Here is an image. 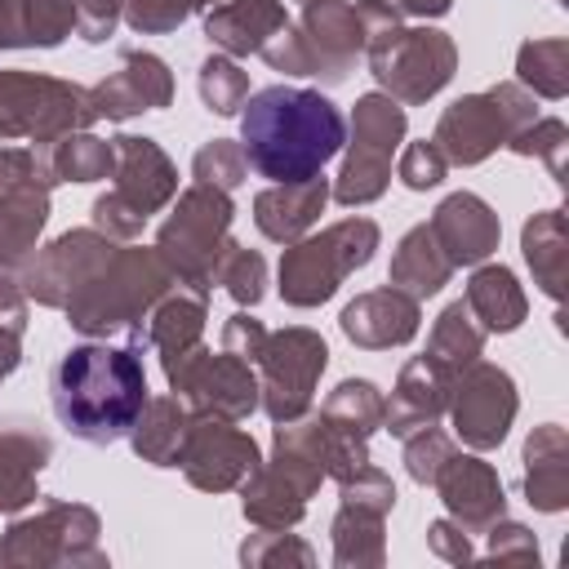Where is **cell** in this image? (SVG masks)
<instances>
[{
	"instance_id": "6da1fadb",
	"label": "cell",
	"mask_w": 569,
	"mask_h": 569,
	"mask_svg": "<svg viewBox=\"0 0 569 569\" xmlns=\"http://www.w3.org/2000/svg\"><path fill=\"white\" fill-rule=\"evenodd\" d=\"M347 142L342 111L320 89L267 84L244 98L240 111V151L253 173L271 182L316 178Z\"/></svg>"
},
{
	"instance_id": "7a4b0ae2",
	"label": "cell",
	"mask_w": 569,
	"mask_h": 569,
	"mask_svg": "<svg viewBox=\"0 0 569 569\" xmlns=\"http://www.w3.org/2000/svg\"><path fill=\"white\" fill-rule=\"evenodd\" d=\"M147 400L142 351L111 347L107 338H89L62 351L49 369L53 418L84 445H116L120 436H129Z\"/></svg>"
},
{
	"instance_id": "3957f363",
	"label": "cell",
	"mask_w": 569,
	"mask_h": 569,
	"mask_svg": "<svg viewBox=\"0 0 569 569\" xmlns=\"http://www.w3.org/2000/svg\"><path fill=\"white\" fill-rule=\"evenodd\" d=\"M173 289L169 267L156 249H138L120 240L62 302L67 325L84 338H116L124 333L133 351H147V316Z\"/></svg>"
},
{
	"instance_id": "277c9868",
	"label": "cell",
	"mask_w": 569,
	"mask_h": 569,
	"mask_svg": "<svg viewBox=\"0 0 569 569\" xmlns=\"http://www.w3.org/2000/svg\"><path fill=\"white\" fill-rule=\"evenodd\" d=\"M360 53H365V22L351 0H307L302 18L284 22L262 44L271 71L311 76L320 84H342Z\"/></svg>"
},
{
	"instance_id": "5b68a950",
	"label": "cell",
	"mask_w": 569,
	"mask_h": 569,
	"mask_svg": "<svg viewBox=\"0 0 569 569\" xmlns=\"http://www.w3.org/2000/svg\"><path fill=\"white\" fill-rule=\"evenodd\" d=\"M231 218H236L231 191H218V187H204V182H191L187 191H178V204L160 222L156 244H151L160 253V262L169 267L178 289H191V293L209 298L213 267H218V258L231 240Z\"/></svg>"
},
{
	"instance_id": "8992f818",
	"label": "cell",
	"mask_w": 569,
	"mask_h": 569,
	"mask_svg": "<svg viewBox=\"0 0 569 569\" xmlns=\"http://www.w3.org/2000/svg\"><path fill=\"white\" fill-rule=\"evenodd\" d=\"M116 187L102 191L93 200V227L111 240H138L147 218L160 213L173 196H178V169L164 156V147L156 138H138V133H116Z\"/></svg>"
},
{
	"instance_id": "52a82bcc",
	"label": "cell",
	"mask_w": 569,
	"mask_h": 569,
	"mask_svg": "<svg viewBox=\"0 0 569 569\" xmlns=\"http://www.w3.org/2000/svg\"><path fill=\"white\" fill-rule=\"evenodd\" d=\"M102 520L84 502L49 498L36 516L13 520L0 533V569H102L107 551L98 547Z\"/></svg>"
},
{
	"instance_id": "ba28073f",
	"label": "cell",
	"mask_w": 569,
	"mask_h": 569,
	"mask_svg": "<svg viewBox=\"0 0 569 569\" xmlns=\"http://www.w3.org/2000/svg\"><path fill=\"white\" fill-rule=\"evenodd\" d=\"M382 231L373 218H342L333 227H325L320 236H302L293 244H284L280 253V298L284 307H320L338 293V284L360 271L373 249H378Z\"/></svg>"
},
{
	"instance_id": "9c48e42d",
	"label": "cell",
	"mask_w": 569,
	"mask_h": 569,
	"mask_svg": "<svg viewBox=\"0 0 569 569\" xmlns=\"http://www.w3.org/2000/svg\"><path fill=\"white\" fill-rule=\"evenodd\" d=\"M538 120L533 93L516 80H498L485 93H462L458 102H449L436 120L431 142L440 147V156L449 164H480L489 160L498 147H507L525 124Z\"/></svg>"
},
{
	"instance_id": "30bf717a",
	"label": "cell",
	"mask_w": 569,
	"mask_h": 569,
	"mask_svg": "<svg viewBox=\"0 0 569 569\" xmlns=\"http://www.w3.org/2000/svg\"><path fill=\"white\" fill-rule=\"evenodd\" d=\"M405 129H409V120L396 98H387L382 89L360 93L351 107V138L342 142L347 156H342V169H338L329 196L347 209L373 204L391 182V156L405 142Z\"/></svg>"
},
{
	"instance_id": "8fae6325",
	"label": "cell",
	"mask_w": 569,
	"mask_h": 569,
	"mask_svg": "<svg viewBox=\"0 0 569 569\" xmlns=\"http://www.w3.org/2000/svg\"><path fill=\"white\" fill-rule=\"evenodd\" d=\"M98 120L93 98L84 84L9 67L0 71V142L9 138H36L49 142L71 129H89Z\"/></svg>"
},
{
	"instance_id": "7c38bea8",
	"label": "cell",
	"mask_w": 569,
	"mask_h": 569,
	"mask_svg": "<svg viewBox=\"0 0 569 569\" xmlns=\"http://www.w3.org/2000/svg\"><path fill=\"white\" fill-rule=\"evenodd\" d=\"M365 58L378 89L400 107H422L458 71V44L436 27H396L391 36L369 44Z\"/></svg>"
},
{
	"instance_id": "4fadbf2b",
	"label": "cell",
	"mask_w": 569,
	"mask_h": 569,
	"mask_svg": "<svg viewBox=\"0 0 569 569\" xmlns=\"http://www.w3.org/2000/svg\"><path fill=\"white\" fill-rule=\"evenodd\" d=\"M329 365V347L316 329L307 325H289V329H267V342L253 360L258 369V396H262V413L271 422H293L311 409L316 382Z\"/></svg>"
},
{
	"instance_id": "5bb4252c",
	"label": "cell",
	"mask_w": 569,
	"mask_h": 569,
	"mask_svg": "<svg viewBox=\"0 0 569 569\" xmlns=\"http://www.w3.org/2000/svg\"><path fill=\"white\" fill-rule=\"evenodd\" d=\"M160 369H164L169 391H178L191 413H213V418H227V422H244L262 405L253 365L231 356V351L213 356L204 342H196L191 351L160 360Z\"/></svg>"
},
{
	"instance_id": "9a60e30c",
	"label": "cell",
	"mask_w": 569,
	"mask_h": 569,
	"mask_svg": "<svg viewBox=\"0 0 569 569\" xmlns=\"http://www.w3.org/2000/svg\"><path fill=\"white\" fill-rule=\"evenodd\" d=\"M516 409H520V396H516V382L502 365L471 360L449 382V409L445 413L453 418L458 440L476 453L498 449L507 440V431L516 422Z\"/></svg>"
},
{
	"instance_id": "2e32d148",
	"label": "cell",
	"mask_w": 569,
	"mask_h": 569,
	"mask_svg": "<svg viewBox=\"0 0 569 569\" xmlns=\"http://www.w3.org/2000/svg\"><path fill=\"white\" fill-rule=\"evenodd\" d=\"M258 462H262V453H258V440L249 431H240L236 422L213 418V413H191L182 458H178L191 489H204V493L240 489V480Z\"/></svg>"
},
{
	"instance_id": "e0dca14e",
	"label": "cell",
	"mask_w": 569,
	"mask_h": 569,
	"mask_svg": "<svg viewBox=\"0 0 569 569\" xmlns=\"http://www.w3.org/2000/svg\"><path fill=\"white\" fill-rule=\"evenodd\" d=\"M120 240L102 236L98 227H76V231H62L58 240H49L40 253H31V262L22 267V289H27V302H40V307H58L71 298V289L116 249Z\"/></svg>"
},
{
	"instance_id": "ac0fdd59",
	"label": "cell",
	"mask_w": 569,
	"mask_h": 569,
	"mask_svg": "<svg viewBox=\"0 0 569 569\" xmlns=\"http://www.w3.org/2000/svg\"><path fill=\"white\" fill-rule=\"evenodd\" d=\"M89 98H93L98 120H129L142 111H164L173 102V71L164 67V58L147 49H124L120 67L102 76L89 89Z\"/></svg>"
},
{
	"instance_id": "d6986e66",
	"label": "cell",
	"mask_w": 569,
	"mask_h": 569,
	"mask_svg": "<svg viewBox=\"0 0 569 569\" xmlns=\"http://www.w3.org/2000/svg\"><path fill=\"white\" fill-rule=\"evenodd\" d=\"M431 489L440 493L449 520L462 529V533H485L493 520L507 516V493H502V480L498 471L476 458V453H453L440 476L431 480Z\"/></svg>"
},
{
	"instance_id": "ffe728a7",
	"label": "cell",
	"mask_w": 569,
	"mask_h": 569,
	"mask_svg": "<svg viewBox=\"0 0 569 569\" xmlns=\"http://www.w3.org/2000/svg\"><path fill=\"white\" fill-rule=\"evenodd\" d=\"M431 236L436 244L445 249V258L453 267H480L498 253V240H502V222L498 213L476 196V191H453L436 204L431 213Z\"/></svg>"
},
{
	"instance_id": "44dd1931",
	"label": "cell",
	"mask_w": 569,
	"mask_h": 569,
	"mask_svg": "<svg viewBox=\"0 0 569 569\" xmlns=\"http://www.w3.org/2000/svg\"><path fill=\"white\" fill-rule=\"evenodd\" d=\"M422 325V311H418V298L400 293V289H369V293H356L342 316H338V329L347 333V342L365 347V351H387V347H405L413 342Z\"/></svg>"
},
{
	"instance_id": "7402d4cb",
	"label": "cell",
	"mask_w": 569,
	"mask_h": 569,
	"mask_svg": "<svg viewBox=\"0 0 569 569\" xmlns=\"http://www.w3.org/2000/svg\"><path fill=\"white\" fill-rule=\"evenodd\" d=\"M449 382H453V373L440 369L427 351L413 356V360H405L400 365V378L391 387V400H382V427L405 440L409 431L440 422L445 409H449Z\"/></svg>"
},
{
	"instance_id": "603a6c76",
	"label": "cell",
	"mask_w": 569,
	"mask_h": 569,
	"mask_svg": "<svg viewBox=\"0 0 569 569\" xmlns=\"http://www.w3.org/2000/svg\"><path fill=\"white\" fill-rule=\"evenodd\" d=\"M325 204H329V178L325 173L302 178V182H271L267 191L253 196V222L267 240L293 244L320 222Z\"/></svg>"
},
{
	"instance_id": "cb8c5ba5",
	"label": "cell",
	"mask_w": 569,
	"mask_h": 569,
	"mask_svg": "<svg viewBox=\"0 0 569 569\" xmlns=\"http://www.w3.org/2000/svg\"><path fill=\"white\" fill-rule=\"evenodd\" d=\"M289 22L280 0H213L204 9V36L227 58L262 53V44Z\"/></svg>"
},
{
	"instance_id": "d4e9b609",
	"label": "cell",
	"mask_w": 569,
	"mask_h": 569,
	"mask_svg": "<svg viewBox=\"0 0 569 569\" xmlns=\"http://www.w3.org/2000/svg\"><path fill=\"white\" fill-rule=\"evenodd\" d=\"M525 498L533 511H565L569 507V436L560 422H542L525 436Z\"/></svg>"
},
{
	"instance_id": "484cf974",
	"label": "cell",
	"mask_w": 569,
	"mask_h": 569,
	"mask_svg": "<svg viewBox=\"0 0 569 569\" xmlns=\"http://www.w3.org/2000/svg\"><path fill=\"white\" fill-rule=\"evenodd\" d=\"M53 445L31 422H0V516H18L40 498L36 480Z\"/></svg>"
},
{
	"instance_id": "4316f807",
	"label": "cell",
	"mask_w": 569,
	"mask_h": 569,
	"mask_svg": "<svg viewBox=\"0 0 569 569\" xmlns=\"http://www.w3.org/2000/svg\"><path fill=\"white\" fill-rule=\"evenodd\" d=\"M36 160L49 187L58 182H102L116 169V147L89 129L58 133L49 142H36Z\"/></svg>"
},
{
	"instance_id": "83f0119b",
	"label": "cell",
	"mask_w": 569,
	"mask_h": 569,
	"mask_svg": "<svg viewBox=\"0 0 569 569\" xmlns=\"http://www.w3.org/2000/svg\"><path fill=\"white\" fill-rule=\"evenodd\" d=\"M462 302H467V311L476 316V325L485 333H511L529 316V298H525L516 271L502 267V262H480L467 280Z\"/></svg>"
},
{
	"instance_id": "f1b7e54d",
	"label": "cell",
	"mask_w": 569,
	"mask_h": 569,
	"mask_svg": "<svg viewBox=\"0 0 569 569\" xmlns=\"http://www.w3.org/2000/svg\"><path fill=\"white\" fill-rule=\"evenodd\" d=\"M71 27V0H0V49H58Z\"/></svg>"
},
{
	"instance_id": "f546056e",
	"label": "cell",
	"mask_w": 569,
	"mask_h": 569,
	"mask_svg": "<svg viewBox=\"0 0 569 569\" xmlns=\"http://www.w3.org/2000/svg\"><path fill=\"white\" fill-rule=\"evenodd\" d=\"M520 253L533 271V284L560 302L565 284H569V227H565V209H542L520 227Z\"/></svg>"
},
{
	"instance_id": "4dcf8cb0",
	"label": "cell",
	"mask_w": 569,
	"mask_h": 569,
	"mask_svg": "<svg viewBox=\"0 0 569 569\" xmlns=\"http://www.w3.org/2000/svg\"><path fill=\"white\" fill-rule=\"evenodd\" d=\"M449 276H453V262H449L445 249L436 244L431 227H427V222L409 227V231L400 236L396 253H391V271H387L391 289H400V293H409V298L422 302V298L440 293V289L449 284Z\"/></svg>"
},
{
	"instance_id": "1f68e13d",
	"label": "cell",
	"mask_w": 569,
	"mask_h": 569,
	"mask_svg": "<svg viewBox=\"0 0 569 569\" xmlns=\"http://www.w3.org/2000/svg\"><path fill=\"white\" fill-rule=\"evenodd\" d=\"M240 511L253 529H293L307 516V493L262 458L240 480Z\"/></svg>"
},
{
	"instance_id": "d6a6232c",
	"label": "cell",
	"mask_w": 569,
	"mask_h": 569,
	"mask_svg": "<svg viewBox=\"0 0 569 569\" xmlns=\"http://www.w3.org/2000/svg\"><path fill=\"white\" fill-rule=\"evenodd\" d=\"M49 182H27L9 196H0V262L4 267H27L40 231L49 222Z\"/></svg>"
},
{
	"instance_id": "836d02e7",
	"label": "cell",
	"mask_w": 569,
	"mask_h": 569,
	"mask_svg": "<svg viewBox=\"0 0 569 569\" xmlns=\"http://www.w3.org/2000/svg\"><path fill=\"white\" fill-rule=\"evenodd\" d=\"M191 427V409L178 396H156L147 400V409L138 413V422L129 427V445L142 462L151 467H178L182 458V440Z\"/></svg>"
},
{
	"instance_id": "e575fe53",
	"label": "cell",
	"mask_w": 569,
	"mask_h": 569,
	"mask_svg": "<svg viewBox=\"0 0 569 569\" xmlns=\"http://www.w3.org/2000/svg\"><path fill=\"white\" fill-rule=\"evenodd\" d=\"M204 320H209V307H204L200 293H191V289H169V293L151 307V316H147V347H156L160 360L182 356V351H191V347L204 338Z\"/></svg>"
},
{
	"instance_id": "d590c367",
	"label": "cell",
	"mask_w": 569,
	"mask_h": 569,
	"mask_svg": "<svg viewBox=\"0 0 569 569\" xmlns=\"http://www.w3.org/2000/svg\"><path fill=\"white\" fill-rule=\"evenodd\" d=\"M378 511L365 507H338L329 533H333V565L338 569H382L387 565V533Z\"/></svg>"
},
{
	"instance_id": "8d00e7d4",
	"label": "cell",
	"mask_w": 569,
	"mask_h": 569,
	"mask_svg": "<svg viewBox=\"0 0 569 569\" xmlns=\"http://www.w3.org/2000/svg\"><path fill=\"white\" fill-rule=\"evenodd\" d=\"M485 338H489V333L476 325V316H471L467 302L458 298V302H449V307L436 316L431 338H427V356H431L440 369L458 373V369H467L471 360L485 356Z\"/></svg>"
},
{
	"instance_id": "74e56055",
	"label": "cell",
	"mask_w": 569,
	"mask_h": 569,
	"mask_svg": "<svg viewBox=\"0 0 569 569\" xmlns=\"http://www.w3.org/2000/svg\"><path fill=\"white\" fill-rule=\"evenodd\" d=\"M516 84L533 89L538 98L560 102L569 93V40L565 36L525 40L516 53Z\"/></svg>"
},
{
	"instance_id": "f35d334b",
	"label": "cell",
	"mask_w": 569,
	"mask_h": 569,
	"mask_svg": "<svg viewBox=\"0 0 569 569\" xmlns=\"http://www.w3.org/2000/svg\"><path fill=\"white\" fill-rule=\"evenodd\" d=\"M320 418L347 436H360L369 440L378 427H382V391L369 382V378H342L325 405H320Z\"/></svg>"
},
{
	"instance_id": "ab89813d",
	"label": "cell",
	"mask_w": 569,
	"mask_h": 569,
	"mask_svg": "<svg viewBox=\"0 0 569 569\" xmlns=\"http://www.w3.org/2000/svg\"><path fill=\"white\" fill-rule=\"evenodd\" d=\"M196 89H200V102L213 111V116H236L249 98V76L240 71L236 58L227 53H209L200 62V76H196Z\"/></svg>"
},
{
	"instance_id": "60d3db41",
	"label": "cell",
	"mask_w": 569,
	"mask_h": 569,
	"mask_svg": "<svg viewBox=\"0 0 569 569\" xmlns=\"http://www.w3.org/2000/svg\"><path fill=\"white\" fill-rule=\"evenodd\" d=\"M213 280L240 302V307H258L262 293H267V258L258 249H244L236 240H227L218 267H213Z\"/></svg>"
},
{
	"instance_id": "b9f144b4",
	"label": "cell",
	"mask_w": 569,
	"mask_h": 569,
	"mask_svg": "<svg viewBox=\"0 0 569 569\" xmlns=\"http://www.w3.org/2000/svg\"><path fill=\"white\" fill-rule=\"evenodd\" d=\"M507 151H516V156H538V160L551 169L556 187H565V156H569V129H565V120L538 116L533 124H525V129L507 142Z\"/></svg>"
},
{
	"instance_id": "7bdbcfd3",
	"label": "cell",
	"mask_w": 569,
	"mask_h": 569,
	"mask_svg": "<svg viewBox=\"0 0 569 569\" xmlns=\"http://www.w3.org/2000/svg\"><path fill=\"white\" fill-rule=\"evenodd\" d=\"M240 565L249 569H276V565H316V551L298 538V533H284V529H258L240 542Z\"/></svg>"
},
{
	"instance_id": "ee69618b",
	"label": "cell",
	"mask_w": 569,
	"mask_h": 569,
	"mask_svg": "<svg viewBox=\"0 0 569 569\" xmlns=\"http://www.w3.org/2000/svg\"><path fill=\"white\" fill-rule=\"evenodd\" d=\"M191 178L204 182V187H218V191H236L244 178H249V160L240 151V142L231 138H213L196 151L191 160Z\"/></svg>"
},
{
	"instance_id": "f6af8a7d",
	"label": "cell",
	"mask_w": 569,
	"mask_h": 569,
	"mask_svg": "<svg viewBox=\"0 0 569 569\" xmlns=\"http://www.w3.org/2000/svg\"><path fill=\"white\" fill-rule=\"evenodd\" d=\"M213 0H124V22L138 36H169L191 13H204Z\"/></svg>"
},
{
	"instance_id": "bcb514c9",
	"label": "cell",
	"mask_w": 569,
	"mask_h": 569,
	"mask_svg": "<svg viewBox=\"0 0 569 569\" xmlns=\"http://www.w3.org/2000/svg\"><path fill=\"white\" fill-rule=\"evenodd\" d=\"M453 453H458L453 440H449L445 431H436V422L405 436V471H409V480H418V485H431V480L440 476V467H445Z\"/></svg>"
},
{
	"instance_id": "7dc6e473",
	"label": "cell",
	"mask_w": 569,
	"mask_h": 569,
	"mask_svg": "<svg viewBox=\"0 0 569 569\" xmlns=\"http://www.w3.org/2000/svg\"><path fill=\"white\" fill-rule=\"evenodd\" d=\"M338 493H342L347 507H365V511H378V516H391V507H396V485L373 462H365L360 471H351L347 480H338Z\"/></svg>"
},
{
	"instance_id": "c3c4849f",
	"label": "cell",
	"mask_w": 569,
	"mask_h": 569,
	"mask_svg": "<svg viewBox=\"0 0 569 569\" xmlns=\"http://www.w3.org/2000/svg\"><path fill=\"white\" fill-rule=\"evenodd\" d=\"M485 538H489V547H485L489 560H498V565H538V538H533L529 525L502 516L485 529Z\"/></svg>"
},
{
	"instance_id": "681fc988",
	"label": "cell",
	"mask_w": 569,
	"mask_h": 569,
	"mask_svg": "<svg viewBox=\"0 0 569 569\" xmlns=\"http://www.w3.org/2000/svg\"><path fill=\"white\" fill-rule=\"evenodd\" d=\"M445 169H449V160L440 156V147H436L431 138L409 142V147L400 151V182H405L409 191H431V187H440V182H445Z\"/></svg>"
},
{
	"instance_id": "f907efd6",
	"label": "cell",
	"mask_w": 569,
	"mask_h": 569,
	"mask_svg": "<svg viewBox=\"0 0 569 569\" xmlns=\"http://www.w3.org/2000/svg\"><path fill=\"white\" fill-rule=\"evenodd\" d=\"M71 4H76V31L89 44L111 40V31H116V22L124 13V0H71Z\"/></svg>"
},
{
	"instance_id": "816d5d0a",
	"label": "cell",
	"mask_w": 569,
	"mask_h": 569,
	"mask_svg": "<svg viewBox=\"0 0 569 569\" xmlns=\"http://www.w3.org/2000/svg\"><path fill=\"white\" fill-rule=\"evenodd\" d=\"M262 342H267V329H262V320H253L249 311H236L227 325H222V351H231V356H240V360H258V351H262Z\"/></svg>"
},
{
	"instance_id": "f5cc1de1",
	"label": "cell",
	"mask_w": 569,
	"mask_h": 569,
	"mask_svg": "<svg viewBox=\"0 0 569 569\" xmlns=\"http://www.w3.org/2000/svg\"><path fill=\"white\" fill-rule=\"evenodd\" d=\"M27 182H44L40 173V160H36V147H0V196L27 187Z\"/></svg>"
},
{
	"instance_id": "db71d44e",
	"label": "cell",
	"mask_w": 569,
	"mask_h": 569,
	"mask_svg": "<svg viewBox=\"0 0 569 569\" xmlns=\"http://www.w3.org/2000/svg\"><path fill=\"white\" fill-rule=\"evenodd\" d=\"M427 547H431V556H440L445 565H467L476 551H471V538L445 516V520H431L427 525Z\"/></svg>"
},
{
	"instance_id": "11a10c76",
	"label": "cell",
	"mask_w": 569,
	"mask_h": 569,
	"mask_svg": "<svg viewBox=\"0 0 569 569\" xmlns=\"http://www.w3.org/2000/svg\"><path fill=\"white\" fill-rule=\"evenodd\" d=\"M0 320L13 329H27V289L18 267H4V262H0Z\"/></svg>"
},
{
	"instance_id": "9f6ffc18",
	"label": "cell",
	"mask_w": 569,
	"mask_h": 569,
	"mask_svg": "<svg viewBox=\"0 0 569 569\" xmlns=\"http://www.w3.org/2000/svg\"><path fill=\"white\" fill-rule=\"evenodd\" d=\"M22 365V329L0 320V382Z\"/></svg>"
},
{
	"instance_id": "6f0895ef",
	"label": "cell",
	"mask_w": 569,
	"mask_h": 569,
	"mask_svg": "<svg viewBox=\"0 0 569 569\" xmlns=\"http://www.w3.org/2000/svg\"><path fill=\"white\" fill-rule=\"evenodd\" d=\"M391 4L409 18H445L453 9V0H391Z\"/></svg>"
},
{
	"instance_id": "680465c9",
	"label": "cell",
	"mask_w": 569,
	"mask_h": 569,
	"mask_svg": "<svg viewBox=\"0 0 569 569\" xmlns=\"http://www.w3.org/2000/svg\"><path fill=\"white\" fill-rule=\"evenodd\" d=\"M302 4H307V0H302Z\"/></svg>"
}]
</instances>
